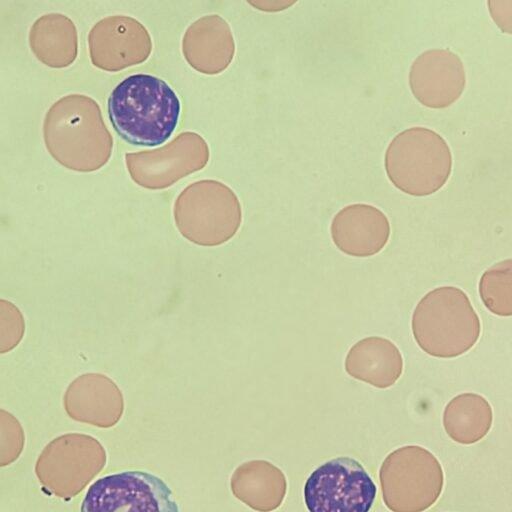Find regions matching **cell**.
<instances>
[{
  "label": "cell",
  "mask_w": 512,
  "mask_h": 512,
  "mask_svg": "<svg viewBox=\"0 0 512 512\" xmlns=\"http://www.w3.org/2000/svg\"><path fill=\"white\" fill-rule=\"evenodd\" d=\"M181 111V100L171 85L148 73L125 77L107 99L114 131L135 147L165 144L179 124Z\"/></svg>",
  "instance_id": "cell-1"
},
{
  "label": "cell",
  "mask_w": 512,
  "mask_h": 512,
  "mask_svg": "<svg viewBox=\"0 0 512 512\" xmlns=\"http://www.w3.org/2000/svg\"><path fill=\"white\" fill-rule=\"evenodd\" d=\"M411 328L418 346L437 358H454L478 341L481 324L469 297L454 286L437 287L416 305Z\"/></svg>",
  "instance_id": "cell-2"
},
{
  "label": "cell",
  "mask_w": 512,
  "mask_h": 512,
  "mask_svg": "<svg viewBox=\"0 0 512 512\" xmlns=\"http://www.w3.org/2000/svg\"><path fill=\"white\" fill-rule=\"evenodd\" d=\"M384 167L391 183L412 196H427L444 186L452 171V153L436 131L414 126L394 136Z\"/></svg>",
  "instance_id": "cell-3"
},
{
  "label": "cell",
  "mask_w": 512,
  "mask_h": 512,
  "mask_svg": "<svg viewBox=\"0 0 512 512\" xmlns=\"http://www.w3.org/2000/svg\"><path fill=\"white\" fill-rule=\"evenodd\" d=\"M379 478L382 498L392 512H423L439 498L444 474L438 459L427 449L409 445L391 452Z\"/></svg>",
  "instance_id": "cell-4"
},
{
  "label": "cell",
  "mask_w": 512,
  "mask_h": 512,
  "mask_svg": "<svg viewBox=\"0 0 512 512\" xmlns=\"http://www.w3.org/2000/svg\"><path fill=\"white\" fill-rule=\"evenodd\" d=\"M80 512H180L170 486L143 470L105 475L87 489Z\"/></svg>",
  "instance_id": "cell-5"
},
{
  "label": "cell",
  "mask_w": 512,
  "mask_h": 512,
  "mask_svg": "<svg viewBox=\"0 0 512 512\" xmlns=\"http://www.w3.org/2000/svg\"><path fill=\"white\" fill-rule=\"evenodd\" d=\"M377 489L362 464L336 457L317 467L304 485L309 512H369Z\"/></svg>",
  "instance_id": "cell-6"
},
{
  "label": "cell",
  "mask_w": 512,
  "mask_h": 512,
  "mask_svg": "<svg viewBox=\"0 0 512 512\" xmlns=\"http://www.w3.org/2000/svg\"><path fill=\"white\" fill-rule=\"evenodd\" d=\"M179 232L200 246H218L230 240L242 221V208L232 189L210 182L201 197L175 214Z\"/></svg>",
  "instance_id": "cell-7"
},
{
  "label": "cell",
  "mask_w": 512,
  "mask_h": 512,
  "mask_svg": "<svg viewBox=\"0 0 512 512\" xmlns=\"http://www.w3.org/2000/svg\"><path fill=\"white\" fill-rule=\"evenodd\" d=\"M466 85L460 57L449 49H429L416 57L409 71V86L414 97L429 108L453 104Z\"/></svg>",
  "instance_id": "cell-8"
},
{
  "label": "cell",
  "mask_w": 512,
  "mask_h": 512,
  "mask_svg": "<svg viewBox=\"0 0 512 512\" xmlns=\"http://www.w3.org/2000/svg\"><path fill=\"white\" fill-rule=\"evenodd\" d=\"M331 237L336 247L353 257H369L380 252L390 237L387 216L365 203L343 207L332 219Z\"/></svg>",
  "instance_id": "cell-9"
},
{
  "label": "cell",
  "mask_w": 512,
  "mask_h": 512,
  "mask_svg": "<svg viewBox=\"0 0 512 512\" xmlns=\"http://www.w3.org/2000/svg\"><path fill=\"white\" fill-rule=\"evenodd\" d=\"M63 400L71 418L100 426L116 423L124 407L120 388L101 373L76 377L68 385Z\"/></svg>",
  "instance_id": "cell-10"
},
{
  "label": "cell",
  "mask_w": 512,
  "mask_h": 512,
  "mask_svg": "<svg viewBox=\"0 0 512 512\" xmlns=\"http://www.w3.org/2000/svg\"><path fill=\"white\" fill-rule=\"evenodd\" d=\"M345 371L356 380L385 389L401 376L403 358L393 342L370 336L350 348L345 358Z\"/></svg>",
  "instance_id": "cell-11"
},
{
  "label": "cell",
  "mask_w": 512,
  "mask_h": 512,
  "mask_svg": "<svg viewBox=\"0 0 512 512\" xmlns=\"http://www.w3.org/2000/svg\"><path fill=\"white\" fill-rule=\"evenodd\" d=\"M235 497L257 512H271L283 502L287 482L284 473L266 460L241 464L231 479Z\"/></svg>",
  "instance_id": "cell-12"
},
{
  "label": "cell",
  "mask_w": 512,
  "mask_h": 512,
  "mask_svg": "<svg viewBox=\"0 0 512 512\" xmlns=\"http://www.w3.org/2000/svg\"><path fill=\"white\" fill-rule=\"evenodd\" d=\"M493 422L489 402L476 393H462L452 398L443 412L447 435L460 444H473L487 435Z\"/></svg>",
  "instance_id": "cell-13"
},
{
  "label": "cell",
  "mask_w": 512,
  "mask_h": 512,
  "mask_svg": "<svg viewBox=\"0 0 512 512\" xmlns=\"http://www.w3.org/2000/svg\"><path fill=\"white\" fill-rule=\"evenodd\" d=\"M479 296L484 306L501 317L512 316V259L486 269L479 280Z\"/></svg>",
  "instance_id": "cell-14"
},
{
  "label": "cell",
  "mask_w": 512,
  "mask_h": 512,
  "mask_svg": "<svg viewBox=\"0 0 512 512\" xmlns=\"http://www.w3.org/2000/svg\"><path fill=\"white\" fill-rule=\"evenodd\" d=\"M25 333V320L16 305L0 300V353L12 351L21 342Z\"/></svg>",
  "instance_id": "cell-15"
},
{
  "label": "cell",
  "mask_w": 512,
  "mask_h": 512,
  "mask_svg": "<svg viewBox=\"0 0 512 512\" xmlns=\"http://www.w3.org/2000/svg\"><path fill=\"white\" fill-rule=\"evenodd\" d=\"M487 4L497 26L503 32L512 34V0H489Z\"/></svg>",
  "instance_id": "cell-16"
},
{
  "label": "cell",
  "mask_w": 512,
  "mask_h": 512,
  "mask_svg": "<svg viewBox=\"0 0 512 512\" xmlns=\"http://www.w3.org/2000/svg\"><path fill=\"white\" fill-rule=\"evenodd\" d=\"M250 5L253 7L266 11V12H276V11H282L290 6H292L296 1H287V0H255V1H248Z\"/></svg>",
  "instance_id": "cell-17"
}]
</instances>
